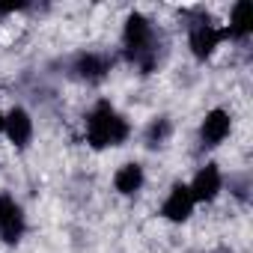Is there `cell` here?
I'll use <instances>...</instances> for the list:
<instances>
[{
	"label": "cell",
	"mask_w": 253,
	"mask_h": 253,
	"mask_svg": "<svg viewBox=\"0 0 253 253\" xmlns=\"http://www.w3.org/2000/svg\"><path fill=\"white\" fill-rule=\"evenodd\" d=\"M131 134V125L110 101H95V107L86 113V140L95 149L122 146Z\"/></svg>",
	"instance_id": "6da1fadb"
},
{
	"label": "cell",
	"mask_w": 253,
	"mask_h": 253,
	"mask_svg": "<svg viewBox=\"0 0 253 253\" xmlns=\"http://www.w3.org/2000/svg\"><path fill=\"white\" fill-rule=\"evenodd\" d=\"M194 206H197V203H194L188 185H185V182H176V185L167 191L164 203H161V217L170 220V223H185V220L194 214Z\"/></svg>",
	"instance_id": "5b68a950"
},
{
	"label": "cell",
	"mask_w": 253,
	"mask_h": 253,
	"mask_svg": "<svg viewBox=\"0 0 253 253\" xmlns=\"http://www.w3.org/2000/svg\"><path fill=\"white\" fill-rule=\"evenodd\" d=\"M24 229H27L24 209L9 194H0V238H3L6 244H18Z\"/></svg>",
	"instance_id": "277c9868"
},
{
	"label": "cell",
	"mask_w": 253,
	"mask_h": 253,
	"mask_svg": "<svg viewBox=\"0 0 253 253\" xmlns=\"http://www.w3.org/2000/svg\"><path fill=\"white\" fill-rule=\"evenodd\" d=\"M226 39H247L253 33V3L250 0H238L229 12V24L223 27Z\"/></svg>",
	"instance_id": "9c48e42d"
},
{
	"label": "cell",
	"mask_w": 253,
	"mask_h": 253,
	"mask_svg": "<svg viewBox=\"0 0 253 253\" xmlns=\"http://www.w3.org/2000/svg\"><path fill=\"white\" fill-rule=\"evenodd\" d=\"M229 131H232V116H229V110H223V107H214V110H209L206 116H203V125H200V140H203V146H220L226 137H229Z\"/></svg>",
	"instance_id": "52a82bcc"
},
{
	"label": "cell",
	"mask_w": 253,
	"mask_h": 253,
	"mask_svg": "<svg viewBox=\"0 0 253 253\" xmlns=\"http://www.w3.org/2000/svg\"><path fill=\"white\" fill-rule=\"evenodd\" d=\"M188 191H191L194 203H211L223 191V173H220V167L217 164H203L197 170V176L191 179Z\"/></svg>",
	"instance_id": "8992f818"
},
{
	"label": "cell",
	"mask_w": 253,
	"mask_h": 253,
	"mask_svg": "<svg viewBox=\"0 0 253 253\" xmlns=\"http://www.w3.org/2000/svg\"><path fill=\"white\" fill-rule=\"evenodd\" d=\"M75 72H78V78L95 84V81H101V78L110 72V60L101 57V54H81V57L75 60Z\"/></svg>",
	"instance_id": "8fae6325"
},
{
	"label": "cell",
	"mask_w": 253,
	"mask_h": 253,
	"mask_svg": "<svg viewBox=\"0 0 253 253\" xmlns=\"http://www.w3.org/2000/svg\"><path fill=\"white\" fill-rule=\"evenodd\" d=\"M170 134H173V122H170L167 116H155V119L149 122V128H146V134H143V137H146V146H152V149H155V146H161Z\"/></svg>",
	"instance_id": "7c38bea8"
},
{
	"label": "cell",
	"mask_w": 253,
	"mask_h": 253,
	"mask_svg": "<svg viewBox=\"0 0 253 253\" xmlns=\"http://www.w3.org/2000/svg\"><path fill=\"white\" fill-rule=\"evenodd\" d=\"M0 131H3V113H0Z\"/></svg>",
	"instance_id": "4fadbf2b"
},
{
	"label": "cell",
	"mask_w": 253,
	"mask_h": 253,
	"mask_svg": "<svg viewBox=\"0 0 253 253\" xmlns=\"http://www.w3.org/2000/svg\"><path fill=\"white\" fill-rule=\"evenodd\" d=\"M223 39H226V30L217 27V24H211L209 18L194 21L191 30H188V48H191V54H194L197 60H209V57L217 51V45H220Z\"/></svg>",
	"instance_id": "3957f363"
},
{
	"label": "cell",
	"mask_w": 253,
	"mask_h": 253,
	"mask_svg": "<svg viewBox=\"0 0 253 253\" xmlns=\"http://www.w3.org/2000/svg\"><path fill=\"white\" fill-rule=\"evenodd\" d=\"M146 176H143V167L137 161H128V164H122L116 173H113V188L122 194V197H134L140 188H143Z\"/></svg>",
	"instance_id": "30bf717a"
},
{
	"label": "cell",
	"mask_w": 253,
	"mask_h": 253,
	"mask_svg": "<svg viewBox=\"0 0 253 253\" xmlns=\"http://www.w3.org/2000/svg\"><path fill=\"white\" fill-rule=\"evenodd\" d=\"M3 134L18 149H24L33 140V119L24 107H12L9 113H3Z\"/></svg>",
	"instance_id": "ba28073f"
},
{
	"label": "cell",
	"mask_w": 253,
	"mask_h": 253,
	"mask_svg": "<svg viewBox=\"0 0 253 253\" xmlns=\"http://www.w3.org/2000/svg\"><path fill=\"white\" fill-rule=\"evenodd\" d=\"M152 39H155V30H152V21L143 15V12H131L125 18V30H122V42H125V51L134 63H140L143 72L152 69L155 63V51H152Z\"/></svg>",
	"instance_id": "7a4b0ae2"
}]
</instances>
